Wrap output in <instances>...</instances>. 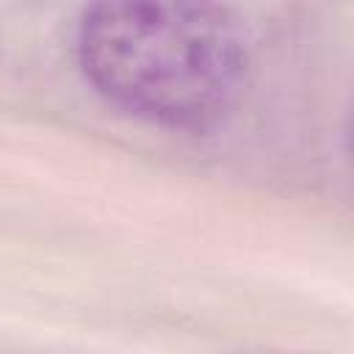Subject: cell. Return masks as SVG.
<instances>
[{"label": "cell", "instance_id": "6da1fadb", "mask_svg": "<svg viewBox=\"0 0 354 354\" xmlns=\"http://www.w3.org/2000/svg\"><path fill=\"white\" fill-rule=\"evenodd\" d=\"M75 53L111 108L183 133L218 124L249 69L243 30L221 0H86Z\"/></svg>", "mask_w": 354, "mask_h": 354}]
</instances>
